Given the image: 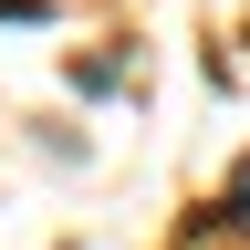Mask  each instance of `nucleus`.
<instances>
[{
	"mask_svg": "<svg viewBox=\"0 0 250 250\" xmlns=\"http://www.w3.org/2000/svg\"><path fill=\"white\" fill-rule=\"evenodd\" d=\"M229 219H250V156L229 167Z\"/></svg>",
	"mask_w": 250,
	"mask_h": 250,
	"instance_id": "obj_1",
	"label": "nucleus"
}]
</instances>
